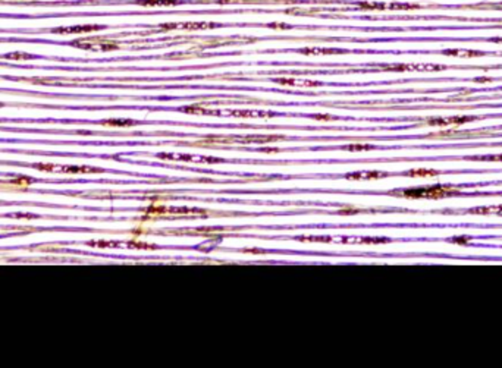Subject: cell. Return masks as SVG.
I'll return each instance as SVG.
<instances>
[{
    "label": "cell",
    "instance_id": "cell-15",
    "mask_svg": "<svg viewBox=\"0 0 502 368\" xmlns=\"http://www.w3.org/2000/svg\"><path fill=\"white\" fill-rule=\"evenodd\" d=\"M103 125L106 126H132L137 122L134 121H122V119H109V121H103Z\"/></svg>",
    "mask_w": 502,
    "mask_h": 368
},
{
    "label": "cell",
    "instance_id": "cell-11",
    "mask_svg": "<svg viewBox=\"0 0 502 368\" xmlns=\"http://www.w3.org/2000/svg\"><path fill=\"white\" fill-rule=\"evenodd\" d=\"M407 176H420V178H427V176H436L439 175L438 170H429V169H417V170H410L405 173Z\"/></svg>",
    "mask_w": 502,
    "mask_h": 368
},
{
    "label": "cell",
    "instance_id": "cell-13",
    "mask_svg": "<svg viewBox=\"0 0 502 368\" xmlns=\"http://www.w3.org/2000/svg\"><path fill=\"white\" fill-rule=\"evenodd\" d=\"M303 55H332V53H341V50H334V49H303Z\"/></svg>",
    "mask_w": 502,
    "mask_h": 368
},
{
    "label": "cell",
    "instance_id": "cell-12",
    "mask_svg": "<svg viewBox=\"0 0 502 368\" xmlns=\"http://www.w3.org/2000/svg\"><path fill=\"white\" fill-rule=\"evenodd\" d=\"M62 172L66 173H90V172H99L97 169L93 167H75V166H66V167H60Z\"/></svg>",
    "mask_w": 502,
    "mask_h": 368
},
{
    "label": "cell",
    "instance_id": "cell-3",
    "mask_svg": "<svg viewBox=\"0 0 502 368\" xmlns=\"http://www.w3.org/2000/svg\"><path fill=\"white\" fill-rule=\"evenodd\" d=\"M477 116H451V118H430L426 119L427 125H436V126H448V125H463L465 122L476 121Z\"/></svg>",
    "mask_w": 502,
    "mask_h": 368
},
{
    "label": "cell",
    "instance_id": "cell-22",
    "mask_svg": "<svg viewBox=\"0 0 502 368\" xmlns=\"http://www.w3.org/2000/svg\"><path fill=\"white\" fill-rule=\"evenodd\" d=\"M268 27H280V30H289L291 28V25H286V24H269Z\"/></svg>",
    "mask_w": 502,
    "mask_h": 368
},
{
    "label": "cell",
    "instance_id": "cell-21",
    "mask_svg": "<svg viewBox=\"0 0 502 368\" xmlns=\"http://www.w3.org/2000/svg\"><path fill=\"white\" fill-rule=\"evenodd\" d=\"M88 245L93 246H116V242H88Z\"/></svg>",
    "mask_w": 502,
    "mask_h": 368
},
{
    "label": "cell",
    "instance_id": "cell-2",
    "mask_svg": "<svg viewBox=\"0 0 502 368\" xmlns=\"http://www.w3.org/2000/svg\"><path fill=\"white\" fill-rule=\"evenodd\" d=\"M72 46L84 49V50H99V52H109V50H116L117 44L115 43H108L103 38H84L81 41H74Z\"/></svg>",
    "mask_w": 502,
    "mask_h": 368
},
{
    "label": "cell",
    "instance_id": "cell-24",
    "mask_svg": "<svg viewBox=\"0 0 502 368\" xmlns=\"http://www.w3.org/2000/svg\"><path fill=\"white\" fill-rule=\"evenodd\" d=\"M486 81H491L489 78H477L476 82H486Z\"/></svg>",
    "mask_w": 502,
    "mask_h": 368
},
{
    "label": "cell",
    "instance_id": "cell-8",
    "mask_svg": "<svg viewBox=\"0 0 502 368\" xmlns=\"http://www.w3.org/2000/svg\"><path fill=\"white\" fill-rule=\"evenodd\" d=\"M444 55H446V56H457V58H477V56H483L482 52H473V50H445Z\"/></svg>",
    "mask_w": 502,
    "mask_h": 368
},
{
    "label": "cell",
    "instance_id": "cell-10",
    "mask_svg": "<svg viewBox=\"0 0 502 368\" xmlns=\"http://www.w3.org/2000/svg\"><path fill=\"white\" fill-rule=\"evenodd\" d=\"M276 82L282 85H298V87H317L320 82H311V81H297V79H276Z\"/></svg>",
    "mask_w": 502,
    "mask_h": 368
},
{
    "label": "cell",
    "instance_id": "cell-7",
    "mask_svg": "<svg viewBox=\"0 0 502 368\" xmlns=\"http://www.w3.org/2000/svg\"><path fill=\"white\" fill-rule=\"evenodd\" d=\"M470 214H500L502 213V205H489V207H477L467 210Z\"/></svg>",
    "mask_w": 502,
    "mask_h": 368
},
{
    "label": "cell",
    "instance_id": "cell-23",
    "mask_svg": "<svg viewBox=\"0 0 502 368\" xmlns=\"http://www.w3.org/2000/svg\"><path fill=\"white\" fill-rule=\"evenodd\" d=\"M314 118H316V119H325V121L332 119V116H320V115H319V116H314Z\"/></svg>",
    "mask_w": 502,
    "mask_h": 368
},
{
    "label": "cell",
    "instance_id": "cell-25",
    "mask_svg": "<svg viewBox=\"0 0 502 368\" xmlns=\"http://www.w3.org/2000/svg\"><path fill=\"white\" fill-rule=\"evenodd\" d=\"M1 106H3V104H1V103H0V107H1Z\"/></svg>",
    "mask_w": 502,
    "mask_h": 368
},
{
    "label": "cell",
    "instance_id": "cell-5",
    "mask_svg": "<svg viewBox=\"0 0 502 368\" xmlns=\"http://www.w3.org/2000/svg\"><path fill=\"white\" fill-rule=\"evenodd\" d=\"M218 24L215 22H184V24H163L160 25L162 30H175V28H181V30H201V28H213Z\"/></svg>",
    "mask_w": 502,
    "mask_h": 368
},
{
    "label": "cell",
    "instance_id": "cell-17",
    "mask_svg": "<svg viewBox=\"0 0 502 368\" xmlns=\"http://www.w3.org/2000/svg\"><path fill=\"white\" fill-rule=\"evenodd\" d=\"M388 9H399V10H408V9H419L417 4H405V3H390L386 6Z\"/></svg>",
    "mask_w": 502,
    "mask_h": 368
},
{
    "label": "cell",
    "instance_id": "cell-19",
    "mask_svg": "<svg viewBox=\"0 0 502 368\" xmlns=\"http://www.w3.org/2000/svg\"><path fill=\"white\" fill-rule=\"evenodd\" d=\"M474 160L482 162H502V156H482V157H473Z\"/></svg>",
    "mask_w": 502,
    "mask_h": 368
},
{
    "label": "cell",
    "instance_id": "cell-6",
    "mask_svg": "<svg viewBox=\"0 0 502 368\" xmlns=\"http://www.w3.org/2000/svg\"><path fill=\"white\" fill-rule=\"evenodd\" d=\"M388 173L384 172H358V173H349L347 175V179H378V178H385Z\"/></svg>",
    "mask_w": 502,
    "mask_h": 368
},
{
    "label": "cell",
    "instance_id": "cell-14",
    "mask_svg": "<svg viewBox=\"0 0 502 368\" xmlns=\"http://www.w3.org/2000/svg\"><path fill=\"white\" fill-rule=\"evenodd\" d=\"M3 58H4V59H10V61H31V59H34L33 55L22 53V52H19V53H7V55H4Z\"/></svg>",
    "mask_w": 502,
    "mask_h": 368
},
{
    "label": "cell",
    "instance_id": "cell-4",
    "mask_svg": "<svg viewBox=\"0 0 502 368\" xmlns=\"http://www.w3.org/2000/svg\"><path fill=\"white\" fill-rule=\"evenodd\" d=\"M103 25H77V27H66V28H56L52 30L55 34H84V33H94L103 30Z\"/></svg>",
    "mask_w": 502,
    "mask_h": 368
},
{
    "label": "cell",
    "instance_id": "cell-20",
    "mask_svg": "<svg viewBox=\"0 0 502 368\" xmlns=\"http://www.w3.org/2000/svg\"><path fill=\"white\" fill-rule=\"evenodd\" d=\"M451 242H454V244H460V245H464V244H468V242H470V238H467V236H461V238H451Z\"/></svg>",
    "mask_w": 502,
    "mask_h": 368
},
{
    "label": "cell",
    "instance_id": "cell-1",
    "mask_svg": "<svg viewBox=\"0 0 502 368\" xmlns=\"http://www.w3.org/2000/svg\"><path fill=\"white\" fill-rule=\"evenodd\" d=\"M458 192L460 189L451 185H430V186L404 189V191H399V194L396 195L407 197V198H444V197L455 195Z\"/></svg>",
    "mask_w": 502,
    "mask_h": 368
},
{
    "label": "cell",
    "instance_id": "cell-18",
    "mask_svg": "<svg viewBox=\"0 0 502 368\" xmlns=\"http://www.w3.org/2000/svg\"><path fill=\"white\" fill-rule=\"evenodd\" d=\"M345 150H348V151H361V150H372L373 148V145H347V147H344Z\"/></svg>",
    "mask_w": 502,
    "mask_h": 368
},
{
    "label": "cell",
    "instance_id": "cell-16",
    "mask_svg": "<svg viewBox=\"0 0 502 368\" xmlns=\"http://www.w3.org/2000/svg\"><path fill=\"white\" fill-rule=\"evenodd\" d=\"M358 6L363 7V9H370V10H384V9H386V4H384V3H366V1H360Z\"/></svg>",
    "mask_w": 502,
    "mask_h": 368
},
{
    "label": "cell",
    "instance_id": "cell-9",
    "mask_svg": "<svg viewBox=\"0 0 502 368\" xmlns=\"http://www.w3.org/2000/svg\"><path fill=\"white\" fill-rule=\"evenodd\" d=\"M178 0H137V4L141 6H175Z\"/></svg>",
    "mask_w": 502,
    "mask_h": 368
}]
</instances>
